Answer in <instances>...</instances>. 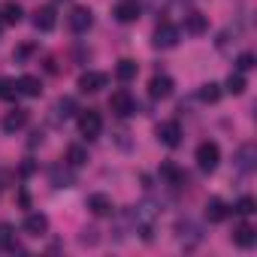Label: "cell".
I'll list each match as a JSON object with an SVG mask.
<instances>
[{"mask_svg": "<svg viewBox=\"0 0 257 257\" xmlns=\"http://www.w3.org/2000/svg\"><path fill=\"white\" fill-rule=\"evenodd\" d=\"M197 97H200L203 103H218V100H221V85H215V82H206V85H200Z\"/></svg>", "mask_w": 257, "mask_h": 257, "instance_id": "obj_26", "label": "cell"}, {"mask_svg": "<svg viewBox=\"0 0 257 257\" xmlns=\"http://www.w3.org/2000/svg\"><path fill=\"white\" fill-rule=\"evenodd\" d=\"M115 79H118V82H131V79H137V61H131V58L118 61V67H115Z\"/></svg>", "mask_w": 257, "mask_h": 257, "instance_id": "obj_23", "label": "cell"}, {"mask_svg": "<svg viewBox=\"0 0 257 257\" xmlns=\"http://www.w3.org/2000/svg\"><path fill=\"white\" fill-rule=\"evenodd\" d=\"M49 179H52V185H55V188H70V185L76 182V179H73V173H70L67 167H61V164H58V167H52Z\"/></svg>", "mask_w": 257, "mask_h": 257, "instance_id": "obj_22", "label": "cell"}, {"mask_svg": "<svg viewBox=\"0 0 257 257\" xmlns=\"http://www.w3.org/2000/svg\"><path fill=\"white\" fill-rule=\"evenodd\" d=\"M176 43H179V28L173 22H161L152 34V46L155 49H173Z\"/></svg>", "mask_w": 257, "mask_h": 257, "instance_id": "obj_5", "label": "cell"}, {"mask_svg": "<svg viewBox=\"0 0 257 257\" xmlns=\"http://www.w3.org/2000/svg\"><path fill=\"white\" fill-rule=\"evenodd\" d=\"M236 167H239L242 173H251V170H254V146H251V143H245V146L239 149V155H236Z\"/></svg>", "mask_w": 257, "mask_h": 257, "instance_id": "obj_21", "label": "cell"}, {"mask_svg": "<svg viewBox=\"0 0 257 257\" xmlns=\"http://www.w3.org/2000/svg\"><path fill=\"white\" fill-rule=\"evenodd\" d=\"M245 88H248V82H245L242 73H230V76H227V91H230L233 97H242Z\"/></svg>", "mask_w": 257, "mask_h": 257, "instance_id": "obj_27", "label": "cell"}, {"mask_svg": "<svg viewBox=\"0 0 257 257\" xmlns=\"http://www.w3.org/2000/svg\"><path fill=\"white\" fill-rule=\"evenodd\" d=\"M0 31H4V22H0Z\"/></svg>", "mask_w": 257, "mask_h": 257, "instance_id": "obj_33", "label": "cell"}, {"mask_svg": "<svg viewBox=\"0 0 257 257\" xmlns=\"http://www.w3.org/2000/svg\"><path fill=\"white\" fill-rule=\"evenodd\" d=\"M109 112H112V115H118V118L134 115V112H137V100H134V94L127 91V88L112 91V97H109Z\"/></svg>", "mask_w": 257, "mask_h": 257, "instance_id": "obj_3", "label": "cell"}, {"mask_svg": "<svg viewBox=\"0 0 257 257\" xmlns=\"http://www.w3.org/2000/svg\"><path fill=\"white\" fill-rule=\"evenodd\" d=\"M28 121H31V112H28V109H13V112H7V115H4L0 127H4L7 134H16V131H22Z\"/></svg>", "mask_w": 257, "mask_h": 257, "instance_id": "obj_10", "label": "cell"}, {"mask_svg": "<svg viewBox=\"0 0 257 257\" xmlns=\"http://www.w3.org/2000/svg\"><path fill=\"white\" fill-rule=\"evenodd\" d=\"M194 161H197V167H200L203 173H212V170L221 164V149H218V143H212V140L200 143L197 152H194Z\"/></svg>", "mask_w": 257, "mask_h": 257, "instance_id": "obj_2", "label": "cell"}, {"mask_svg": "<svg viewBox=\"0 0 257 257\" xmlns=\"http://www.w3.org/2000/svg\"><path fill=\"white\" fill-rule=\"evenodd\" d=\"M236 67H239V73H248V70H254V55H251V52H242V55L236 58Z\"/></svg>", "mask_w": 257, "mask_h": 257, "instance_id": "obj_31", "label": "cell"}, {"mask_svg": "<svg viewBox=\"0 0 257 257\" xmlns=\"http://www.w3.org/2000/svg\"><path fill=\"white\" fill-rule=\"evenodd\" d=\"M19 94H25V97H40V94H43V82H40L37 76H22V79H19Z\"/></svg>", "mask_w": 257, "mask_h": 257, "instance_id": "obj_19", "label": "cell"}, {"mask_svg": "<svg viewBox=\"0 0 257 257\" xmlns=\"http://www.w3.org/2000/svg\"><path fill=\"white\" fill-rule=\"evenodd\" d=\"M206 31H209V19H206L203 13H188V16H185V34L200 37V34H206Z\"/></svg>", "mask_w": 257, "mask_h": 257, "instance_id": "obj_16", "label": "cell"}, {"mask_svg": "<svg viewBox=\"0 0 257 257\" xmlns=\"http://www.w3.org/2000/svg\"><path fill=\"white\" fill-rule=\"evenodd\" d=\"M131 218H134L140 236L149 242V239H152V230H155V221H158V209H155L152 203H140V206L131 212Z\"/></svg>", "mask_w": 257, "mask_h": 257, "instance_id": "obj_1", "label": "cell"}, {"mask_svg": "<svg viewBox=\"0 0 257 257\" xmlns=\"http://www.w3.org/2000/svg\"><path fill=\"white\" fill-rule=\"evenodd\" d=\"M25 233H28V236H46V233H49V218H46L43 212H31V215L25 218Z\"/></svg>", "mask_w": 257, "mask_h": 257, "instance_id": "obj_14", "label": "cell"}, {"mask_svg": "<svg viewBox=\"0 0 257 257\" xmlns=\"http://www.w3.org/2000/svg\"><path fill=\"white\" fill-rule=\"evenodd\" d=\"M55 25H58V16H55L52 7H40V10L34 13V28H37V31L49 34V31H55Z\"/></svg>", "mask_w": 257, "mask_h": 257, "instance_id": "obj_13", "label": "cell"}, {"mask_svg": "<svg viewBox=\"0 0 257 257\" xmlns=\"http://www.w3.org/2000/svg\"><path fill=\"white\" fill-rule=\"evenodd\" d=\"M79 109H76V100L73 97H61L58 103H55V118L58 121H64V118H73Z\"/></svg>", "mask_w": 257, "mask_h": 257, "instance_id": "obj_24", "label": "cell"}, {"mask_svg": "<svg viewBox=\"0 0 257 257\" xmlns=\"http://www.w3.org/2000/svg\"><path fill=\"white\" fill-rule=\"evenodd\" d=\"M31 52H34V46H31V43H25V46H19V49H16V58L22 61V58H28Z\"/></svg>", "mask_w": 257, "mask_h": 257, "instance_id": "obj_32", "label": "cell"}, {"mask_svg": "<svg viewBox=\"0 0 257 257\" xmlns=\"http://www.w3.org/2000/svg\"><path fill=\"white\" fill-rule=\"evenodd\" d=\"M106 85H109V76H106V73L91 70V73H82V76H79V91H82V94H97V91H103Z\"/></svg>", "mask_w": 257, "mask_h": 257, "instance_id": "obj_8", "label": "cell"}, {"mask_svg": "<svg viewBox=\"0 0 257 257\" xmlns=\"http://www.w3.org/2000/svg\"><path fill=\"white\" fill-rule=\"evenodd\" d=\"M112 13H115V19H118L121 25H131V22L140 19V4H137V0H121Z\"/></svg>", "mask_w": 257, "mask_h": 257, "instance_id": "obj_12", "label": "cell"}, {"mask_svg": "<svg viewBox=\"0 0 257 257\" xmlns=\"http://www.w3.org/2000/svg\"><path fill=\"white\" fill-rule=\"evenodd\" d=\"M0 251H16V227L0 224Z\"/></svg>", "mask_w": 257, "mask_h": 257, "instance_id": "obj_25", "label": "cell"}, {"mask_svg": "<svg viewBox=\"0 0 257 257\" xmlns=\"http://www.w3.org/2000/svg\"><path fill=\"white\" fill-rule=\"evenodd\" d=\"M161 179H167L170 185H185L188 182V176L173 164V161H167V164H161Z\"/></svg>", "mask_w": 257, "mask_h": 257, "instance_id": "obj_20", "label": "cell"}, {"mask_svg": "<svg viewBox=\"0 0 257 257\" xmlns=\"http://www.w3.org/2000/svg\"><path fill=\"white\" fill-rule=\"evenodd\" d=\"M230 239H233V245H239V248H251V245L257 242V230H254L251 224H239Z\"/></svg>", "mask_w": 257, "mask_h": 257, "instance_id": "obj_17", "label": "cell"}, {"mask_svg": "<svg viewBox=\"0 0 257 257\" xmlns=\"http://www.w3.org/2000/svg\"><path fill=\"white\" fill-rule=\"evenodd\" d=\"M155 137H158L164 146L176 149V146L182 143V127H179V121H161V124L155 127Z\"/></svg>", "mask_w": 257, "mask_h": 257, "instance_id": "obj_7", "label": "cell"}, {"mask_svg": "<svg viewBox=\"0 0 257 257\" xmlns=\"http://www.w3.org/2000/svg\"><path fill=\"white\" fill-rule=\"evenodd\" d=\"M254 209H257L254 197H239V200H236V206H233V212H236V215H242V218H245V215H251Z\"/></svg>", "mask_w": 257, "mask_h": 257, "instance_id": "obj_30", "label": "cell"}, {"mask_svg": "<svg viewBox=\"0 0 257 257\" xmlns=\"http://www.w3.org/2000/svg\"><path fill=\"white\" fill-rule=\"evenodd\" d=\"M100 131H103V115L97 109H82L79 112V134L85 140H97Z\"/></svg>", "mask_w": 257, "mask_h": 257, "instance_id": "obj_4", "label": "cell"}, {"mask_svg": "<svg viewBox=\"0 0 257 257\" xmlns=\"http://www.w3.org/2000/svg\"><path fill=\"white\" fill-rule=\"evenodd\" d=\"M173 88H176V85H173L170 76H155V79L149 82V97H152V100H167V97L173 94Z\"/></svg>", "mask_w": 257, "mask_h": 257, "instance_id": "obj_11", "label": "cell"}, {"mask_svg": "<svg viewBox=\"0 0 257 257\" xmlns=\"http://www.w3.org/2000/svg\"><path fill=\"white\" fill-rule=\"evenodd\" d=\"M22 16H25V10L16 4V0H7V4L0 7V22H4V25H19Z\"/></svg>", "mask_w": 257, "mask_h": 257, "instance_id": "obj_18", "label": "cell"}, {"mask_svg": "<svg viewBox=\"0 0 257 257\" xmlns=\"http://www.w3.org/2000/svg\"><path fill=\"white\" fill-rule=\"evenodd\" d=\"M16 97H19V82H13V79H0V100L13 103Z\"/></svg>", "mask_w": 257, "mask_h": 257, "instance_id": "obj_28", "label": "cell"}, {"mask_svg": "<svg viewBox=\"0 0 257 257\" xmlns=\"http://www.w3.org/2000/svg\"><path fill=\"white\" fill-rule=\"evenodd\" d=\"M88 209H91V215H97V218H109V215L115 212V203H112L109 194H91V197H88Z\"/></svg>", "mask_w": 257, "mask_h": 257, "instance_id": "obj_9", "label": "cell"}, {"mask_svg": "<svg viewBox=\"0 0 257 257\" xmlns=\"http://www.w3.org/2000/svg\"><path fill=\"white\" fill-rule=\"evenodd\" d=\"M67 25L73 34H88L91 25H94V13L88 7H73V13L67 16Z\"/></svg>", "mask_w": 257, "mask_h": 257, "instance_id": "obj_6", "label": "cell"}, {"mask_svg": "<svg viewBox=\"0 0 257 257\" xmlns=\"http://www.w3.org/2000/svg\"><path fill=\"white\" fill-rule=\"evenodd\" d=\"M227 215H230V206H227L224 200L212 197V200L206 203V221H209V224H221V221H224Z\"/></svg>", "mask_w": 257, "mask_h": 257, "instance_id": "obj_15", "label": "cell"}, {"mask_svg": "<svg viewBox=\"0 0 257 257\" xmlns=\"http://www.w3.org/2000/svg\"><path fill=\"white\" fill-rule=\"evenodd\" d=\"M67 161H70V167H85L88 164V152L82 146H70L67 149Z\"/></svg>", "mask_w": 257, "mask_h": 257, "instance_id": "obj_29", "label": "cell"}]
</instances>
